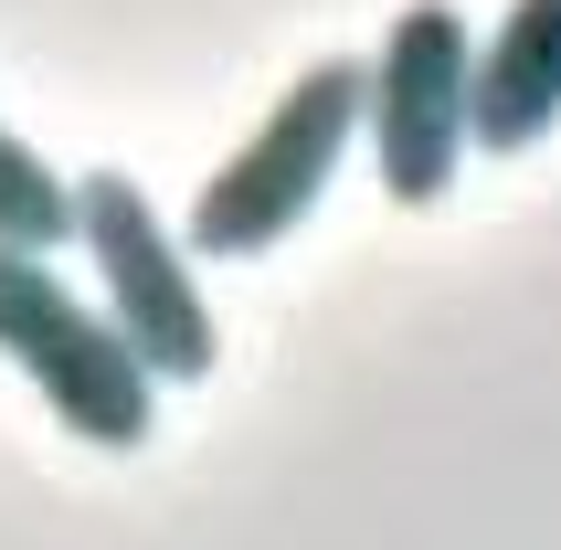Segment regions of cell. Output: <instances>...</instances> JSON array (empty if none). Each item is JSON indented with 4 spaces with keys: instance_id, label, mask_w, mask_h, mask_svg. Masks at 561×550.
Segmentation results:
<instances>
[{
    "instance_id": "cell-1",
    "label": "cell",
    "mask_w": 561,
    "mask_h": 550,
    "mask_svg": "<svg viewBox=\"0 0 561 550\" xmlns=\"http://www.w3.org/2000/svg\"><path fill=\"white\" fill-rule=\"evenodd\" d=\"M350 149H360V64H350V54H318L308 75L276 95V117L254 127L213 181H202L181 244L213 254V265H254V254H276L286 233L329 202V181H340Z\"/></svg>"
},
{
    "instance_id": "cell-2",
    "label": "cell",
    "mask_w": 561,
    "mask_h": 550,
    "mask_svg": "<svg viewBox=\"0 0 561 550\" xmlns=\"http://www.w3.org/2000/svg\"><path fill=\"white\" fill-rule=\"evenodd\" d=\"M0 360L54 402L64 434H85L106 456H138L159 434V381L149 360L106 329V307H85L43 254L0 244Z\"/></svg>"
},
{
    "instance_id": "cell-3",
    "label": "cell",
    "mask_w": 561,
    "mask_h": 550,
    "mask_svg": "<svg viewBox=\"0 0 561 550\" xmlns=\"http://www.w3.org/2000/svg\"><path fill=\"white\" fill-rule=\"evenodd\" d=\"M75 244L95 265L106 329L149 360V381H213V360H222L213 297L191 275V244L149 213V191L127 181V170H85L75 181Z\"/></svg>"
},
{
    "instance_id": "cell-4",
    "label": "cell",
    "mask_w": 561,
    "mask_h": 550,
    "mask_svg": "<svg viewBox=\"0 0 561 550\" xmlns=\"http://www.w3.org/2000/svg\"><path fill=\"white\" fill-rule=\"evenodd\" d=\"M467 85H477L467 11L456 0H403L392 32L371 43V64H360V138H371V170L403 213L445 202L456 170H467V149H477L467 138Z\"/></svg>"
},
{
    "instance_id": "cell-5",
    "label": "cell",
    "mask_w": 561,
    "mask_h": 550,
    "mask_svg": "<svg viewBox=\"0 0 561 550\" xmlns=\"http://www.w3.org/2000/svg\"><path fill=\"white\" fill-rule=\"evenodd\" d=\"M561 127V0H508V22L477 43L467 138L488 159H519Z\"/></svg>"
},
{
    "instance_id": "cell-6",
    "label": "cell",
    "mask_w": 561,
    "mask_h": 550,
    "mask_svg": "<svg viewBox=\"0 0 561 550\" xmlns=\"http://www.w3.org/2000/svg\"><path fill=\"white\" fill-rule=\"evenodd\" d=\"M0 244H22V254H64L75 244V181H64L43 149H22L11 127H0Z\"/></svg>"
}]
</instances>
